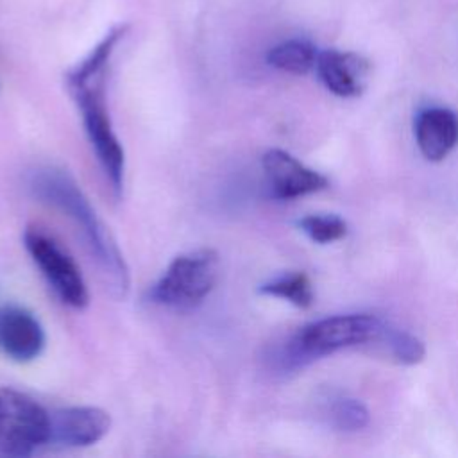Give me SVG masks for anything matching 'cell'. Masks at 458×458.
Listing matches in <instances>:
<instances>
[{
    "instance_id": "obj_6",
    "label": "cell",
    "mask_w": 458,
    "mask_h": 458,
    "mask_svg": "<svg viewBox=\"0 0 458 458\" xmlns=\"http://www.w3.org/2000/svg\"><path fill=\"white\" fill-rule=\"evenodd\" d=\"M23 243L32 261L41 270L47 283L59 299L72 308H84L89 302V293L84 277L73 258L38 225H29L23 233Z\"/></svg>"
},
{
    "instance_id": "obj_14",
    "label": "cell",
    "mask_w": 458,
    "mask_h": 458,
    "mask_svg": "<svg viewBox=\"0 0 458 458\" xmlns=\"http://www.w3.org/2000/svg\"><path fill=\"white\" fill-rule=\"evenodd\" d=\"M376 342H385L390 354L399 363H404V365L419 363L424 358V352H426L424 344L417 336H413L406 331H399V329L385 327L381 336Z\"/></svg>"
},
{
    "instance_id": "obj_7",
    "label": "cell",
    "mask_w": 458,
    "mask_h": 458,
    "mask_svg": "<svg viewBox=\"0 0 458 458\" xmlns=\"http://www.w3.org/2000/svg\"><path fill=\"white\" fill-rule=\"evenodd\" d=\"M111 428L107 411L97 406H68L50 413V444L86 447L97 444Z\"/></svg>"
},
{
    "instance_id": "obj_9",
    "label": "cell",
    "mask_w": 458,
    "mask_h": 458,
    "mask_svg": "<svg viewBox=\"0 0 458 458\" xmlns=\"http://www.w3.org/2000/svg\"><path fill=\"white\" fill-rule=\"evenodd\" d=\"M45 347V331L39 320L25 308L0 306V351L20 363L32 361Z\"/></svg>"
},
{
    "instance_id": "obj_4",
    "label": "cell",
    "mask_w": 458,
    "mask_h": 458,
    "mask_svg": "<svg viewBox=\"0 0 458 458\" xmlns=\"http://www.w3.org/2000/svg\"><path fill=\"white\" fill-rule=\"evenodd\" d=\"M218 279V254L213 249H197L179 254L150 288L148 297L161 306L190 310L199 306Z\"/></svg>"
},
{
    "instance_id": "obj_8",
    "label": "cell",
    "mask_w": 458,
    "mask_h": 458,
    "mask_svg": "<svg viewBox=\"0 0 458 458\" xmlns=\"http://www.w3.org/2000/svg\"><path fill=\"white\" fill-rule=\"evenodd\" d=\"M263 170L276 199H297L320 191L327 186V179L324 175L308 168L297 157L281 148H270L265 152Z\"/></svg>"
},
{
    "instance_id": "obj_10",
    "label": "cell",
    "mask_w": 458,
    "mask_h": 458,
    "mask_svg": "<svg viewBox=\"0 0 458 458\" xmlns=\"http://www.w3.org/2000/svg\"><path fill=\"white\" fill-rule=\"evenodd\" d=\"M315 70L320 82L336 97H358L367 82L369 63L352 52L322 50L317 55Z\"/></svg>"
},
{
    "instance_id": "obj_16",
    "label": "cell",
    "mask_w": 458,
    "mask_h": 458,
    "mask_svg": "<svg viewBox=\"0 0 458 458\" xmlns=\"http://www.w3.org/2000/svg\"><path fill=\"white\" fill-rule=\"evenodd\" d=\"M329 413L335 428L340 431H356L365 428L369 422L367 408L356 399H338L333 403Z\"/></svg>"
},
{
    "instance_id": "obj_1",
    "label": "cell",
    "mask_w": 458,
    "mask_h": 458,
    "mask_svg": "<svg viewBox=\"0 0 458 458\" xmlns=\"http://www.w3.org/2000/svg\"><path fill=\"white\" fill-rule=\"evenodd\" d=\"M123 27H116L106 34V38L89 52V55L66 75L70 93L81 111L86 136L116 195H120L123 188L125 154L113 131V122L106 104L104 82L109 57L123 36Z\"/></svg>"
},
{
    "instance_id": "obj_15",
    "label": "cell",
    "mask_w": 458,
    "mask_h": 458,
    "mask_svg": "<svg viewBox=\"0 0 458 458\" xmlns=\"http://www.w3.org/2000/svg\"><path fill=\"white\" fill-rule=\"evenodd\" d=\"M299 227L317 243H331L347 234V224L336 215H308L299 220Z\"/></svg>"
},
{
    "instance_id": "obj_3",
    "label": "cell",
    "mask_w": 458,
    "mask_h": 458,
    "mask_svg": "<svg viewBox=\"0 0 458 458\" xmlns=\"http://www.w3.org/2000/svg\"><path fill=\"white\" fill-rule=\"evenodd\" d=\"M385 327L369 313L326 317L301 327L276 351L272 361L281 370H292L338 349L376 342Z\"/></svg>"
},
{
    "instance_id": "obj_2",
    "label": "cell",
    "mask_w": 458,
    "mask_h": 458,
    "mask_svg": "<svg viewBox=\"0 0 458 458\" xmlns=\"http://www.w3.org/2000/svg\"><path fill=\"white\" fill-rule=\"evenodd\" d=\"M32 193L59 208L81 231L91 256L100 267L106 279L118 293H125L129 288V268L109 229L98 218L97 211L89 204L77 181L64 170L47 166L30 175Z\"/></svg>"
},
{
    "instance_id": "obj_12",
    "label": "cell",
    "mask_w": 458,
    "mask_h": 458,
    "mask_svg": "<svg viewBox=\"0 0 458 458\" xmlns=\"http://www.w3.org/2000/svg\"><path fill=\"white\" fill-rule=\"evenodd\" d=\"M317 48L306 39H286L272 47L267 54V63L281 72L302 75L315 68L317 63Z\"/></svg>"
},
{
    "instance_id": "obj_11",
    "label": "cell",
    "mask_w": 458,
    "mask_h": 458,
    "mask_svg": "<svg viewBox=\"0 0 458 458\" xmlns=\"http://www.w3.org/2000/svg\"><path fill=\"white\" fill-rule=\"evenodd\" d=\"M413 127L417 147L428 161H442L458 143V116L447 107L422 109Z\"/></svg>"
},
{
    "instance_id": "obj_5",
    "label": "cell",
    "mask_w": 458,
    "mask_h": 458,
    "mask_svg": "<svg viewBox=\"0 0 458 458\" xmlns=\"http://www.w3.org/2000/svg\"><path fill=\"white\" fill-rule=\"evenodd\" d=\"M50 444V413L30 395L0 388V454L30 456Z\"/></svg>"
},
{
    "instance_id": "obj_13",
    "label": "cell",
    "mask_w": 458,
    "mask_h": 458,
    "mask_svg": "<svg viewBox=\"0 0 458 458\" xmlns=\"http://www.w3.org/2000/svg\"><path fill=\"white\" fill-rule=\"evenodd\" d=\"M259 292L265 295L279 297L288 301L297 308H310L313 302V288L306 274L290 272L259 286Z\"/></svg>"
}]
</instances>
